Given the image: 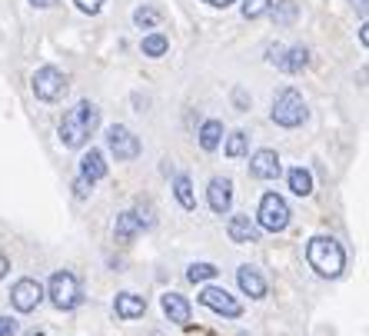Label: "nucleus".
<instances>
[{
	"label": "nucleus",
	"instance_id": "1",
	"mask_svg": "<svg viewBox=\"0 0 369 336\" xmlns=\"http://www.w3.org/2000/svg\"><path fill=\"white\" fill-rule=\"evenodd\" d=\"M97 123H100V107L90 104V100H80L70 113H63L60 143H63V147H70V150H80V147L90 140L93 130H97Z\"/></svg>",
	"mask_w": 369,
	"mask_h": 336
},
{
	"label": "nucleus",
	"instance_id": "2",
	"mask_svg": "<svg viewBox=\"0 0 369 336\" xmlns=\"http://www.w3.org/2000/svg\"><path fill=\"white\" fill-rule=\"evenodd\" d=\"M306 260L320 276H339L346 266V253L333 237H313L306 246Z\"/></svg>",
	"mask_w": 369,
	"mask_h": 336
},
{
	"label": "nucleus",
	"instance_id": "3",
	"mask_svg": "<svg viewBox=\"0 0 369 336\" xmlns=\"http://www.w3.org/2000/svg\"><path fill=\"white\" fill-rule=\"evenodd\" d=\"M47 293H50V303L57 306V310H74V306L83 300V293H80V280L70 273V270H57V273L50 276Z\"/></svg>",
	"mask_w": 369,
	"mask_h": 336
},
{
	"label": "nucleus",
	"instance_id": "4",
	"mask_svg": "<svg viewBox=\"0 0 369 336\" xmlns=\"http://www.w3.org/2000/svg\"><path fill=\"white\" fill-rule=\"evenodd\" d=\"M306 100H303V93L286 87V90L277 97V104H273V123L279 127H300V123L306 120Z\"/></svg>",
	"mask_w": 369,
	"mask_h": 336
},
{
	"label": "nucleus",
	"instance_id": "5",
	"mask_svg": "<svg viewBox=\"0 0 369 336\" xmlns=\"http://www.w3.org/2000/svg\"><path fill=\"white\" fill-rule=\"evenodd\" d=\"M256 227L270 230V233H279V230L290 227V207H286V200L279 197V193H263Z\"/></svg>",
	"mask_w": 369,
	"mask_h": 336
},
{
	"label": "nucleus",
	"instance_id": "6",
	"mask_svg": "<svg viewBox=\"0 0 369 336\" xmlns=\"http://www.w3.org/2000/svg\"><path fill=\"white\" fill-rule=\"evenodd\" d=\"M63 90H67V77L63 70L57 67H40L37 74H33V93H37V100H47V104H54V100H60Z\"/></svg>",
	"mask_w": 369,
	"mask_h": 336
},
{
	"label": "nucleus",
	"instance_id": "7",
	"mask_svg": "<svg viewBox=\"0 0 369 336\" xmlns=\"http://www.w3.org/2000/svg\"><path fill=\"white\" fill-rule=\"evenodd\" d=\"M107 147H110V153L117 157V160H133L143 147H140V140H137V134L130 130V127H123V123H113L107 130Z\"/></svg>",
	"mask_w": 369,
	"mask_h": 336
},
{
	"label": "nucleus",
	"instance_id": "8",
	"mask_svg": "<svg viewBox=\"0 0 369 336\" xmlns=\"http://www.w3.org/2000/svg\"><path fill=\"white\" fill-rule=\"evenodd\" d=\"M40 300H44V287H40L37 280H17L14 290H10V303H14V310H20V313L37 310Z\"/></svg>",
	"mask_w": 369,
	"mask_h": 336
},
{
	"label": "nucleus",
	"instance_id": "9",
	"mask_svg": "<svg viewBox=\"0 0 369 336\" xmlns=\"http://www.w3.org/2000/svg\"><path fill=\"white\" fill-rule=\"evenodd\" d=\"M200 303L206 306V310L220 313V317H230V320H236V317L243 313V306L236 303L227 290H220V287H206V290L200 293Z\"/></svg>",
	"mask_w": 369,
	"mask_h": 336
},
{
	"label": "nucleus",
	"instance_id": "10",
	"mask_svg": "<svg viewBox=\"0 0 369 336\" xmlns=\"http://www.w3.org/2000/svg\"><path fill=\"white\" fill-rule=\"evenodd\" d=\"M206 200H210V210H213V214H230L233 180H227V177H213L210 186H206Z\"/></svg>",
	"mask_w": 369,
	"mask_h": 336
},
{
	"label": "nucleus",
	"instance_id": "11",
	"mask_svg": "<svg viewBox=\"0 0 369 336\" xmlns=\"http://www.w3.org/2000/svg\"><path fill=\"white\" fill-rule=\"evenodd\" d=\"M249 173H253L256 180H277L279 173H283L277 150H256V153H253V160H249Z\"/></svg>",
	"mask_w": 369,
	"mask_h": 336
},
{
	"label": "nucleus",
	"instance_id": "12",
	"mask_svg": "<svg viewBox=\"0 0 369 336\" xmlns=\"http://www.w3.org/2000/svg\"><path fill=\"white\" fill-rule=\"evenodd\" d=\"M233 243H253V240H260V227L249 220L246 214H236L230 216V227H227Z\"/></svg>",
	"mask_w": 369,
	"mask_h": 336
},
{
	"label": "nucleus",
	"instance_id": "13",
	"mask_svg": "<svg viewBox=\"0 0 369 336\" xmlns=\"http://www.w3.org/2000/svg\"><path fill=\"white\" fill-rule=\"evenodd\" d=\"M236 283H240V290L243 293H249V300H263V296H266V280H263L249 263L236 270Z\"/></svg>",
	"mask_w": 369,
	"mask_h": 336
},
{
	"label": "nucleus",
	"instance_id": "14",
	"mask_svg": "<svg viewBox=\"0 0 369 336\" xmlns=\"http://www.w3.org/2000/svg\"><path fill=\"white\" fill-rule=\"evenodd\" d=\"M113 310H117V317H120V320H137V317L147 313V300L137 296V293H117Z\"/></svg>",
	"mask_w": 369,
	"mask_h": 336
},
{
	"label": "nucleus",
	"instance_id": "15",
	"mask_svg": "<svg viewBox=\"0 0 369 336\" xmlns=\"http://www.w3.org/2000/svg\"><path fill=\"white\" fill-rule=\"evenodd\" d=\"M80 177H83L87 184H97V180H104V177H107V163H104V153L93 150V147L83 153V160H80Z\"/></svg>",
	"mask_w": 369,
	"mask_h": 336
},
{
	"label": "nucleus",
	"instance_id": "16",
	"mask_svg": "<svg viewBox=\"0 0 369 336\" xmlns=\"http://www.w3.org/2000/svg\"><path fill=\"white\" fill-rule=\"evenodd\" d=\"M143 227H150V223H147L137 210H123V214L117 216V227H113V233H117V240H123V243H126V240H133Z\"/></svg>",
	"mask_w": 369,
	"mask_h": 336
},
{
	"label": "nucleus",
	"instance_id": "17",
	"mask_svg": "<svg viewBox=\"0 0 369 336\" xmlns=\"http://www.w3.org/2000/svg\"><path fill=\"white\" fill-rule=\"evenodd\" d=\"M160 306H163V313H167L177 326H186V323H190V303H186L180 293H163Z\"/></svg>",
	"mask_w": 369,
	"mask_h": 336
},
{
	"label": "nucleus",
	"instance_id": "18",
	"mask_svg": "<svg viewBox=\"0 0 369 336\" xmlns=\"http://www.w3.org/2000/svg\"><path fill=\"white\" fill-rule=\"evenodd\" d=\"M277 63H279L283 74H303V70L309 67V50L306 47H290L286 54H279L277 57Z\"/></svg>",
	"mask_w": 369,
	"mask_h": 336
},
{
	"label": "nucleus",
	"instance_id": "19",
	"mask_svg": "<svg viewBox=\"0 0 369 336\" xmlns=\"http://www.w3.org/2000/svg\"><path fill=\"white\" fill-rule=\"evenodd\" d=\"M173 193H177V200H180V207H183V210H197V193H193V180H190L186 173H180V177L173 180Z\"/></svg>",
	"mask_w": 369,
	"mask_h": 336
},
{
	"label": "nucleus",
	"instance_id": "20",
	"mask_svg": "<svg viewBox=\"0 0 369 336\" xmlns=\"http://www.w3.org/2000/svg\"><path fill=\"white\" fill-rule=\"evenodd\" d=\"M286 180H290V190L296 197H309V193H313V173H309V170L293 167L290 173H286Z\"/></svg>",
	"mask_w": 369,
	"mask_h": 336
},
{
	"label": "nucleus",
	"instance_id": "21",
	"mask_svg": "<svg viewBox=\"0 0 369 336\" xmlns=\"http://www.w3.org/2000/svg\"><path fill=\"white\" fill-rule=\"evenodd\" d=\"M296 17H300V3H296V0H277V7H273L277 27H293Z\"/></svg>",
	"mask_w": 369,
	"mask_h": 336
},
{
	"label": "nucleus",
	"instance_id": "22",
	"mask_svg": "<svg viewBox=\"0 0 369 336\" xmlns=\"http://www.w3.org/2000/svg\"><path fill=\"white\" fill-rule=\"evenodd\" d=\"M220 140H223V123L220 120H206L200 127V147L206 153L210 150H216V147H220Z\"/></svg>",
	"mask_w": 369,
	"mask_h": 336
},
{
	"label": "nucleus",
	"instance_id": "23",
	"mask_svg": "<svg viewBox=\"0 0 369 336\" xmlns=\"http://www.w3.org/2000/svg\"><path fill=\"white\" fill-rule=\"evenodd\" d=\"M246 150H249V137H246L243 130H236V134H230V137H227V157H230V160L246 157Z\"/></svg>",
	"mask_w": 369,
	"mask_h": 336
},
{
	"label": "nucleus",
	"instance_id": "24",
	"mask_svg": "<svg viewBox=\"0 0 369 336\" xmlns=\"http://www.w3.org/2000/svg\"><path fill=\"white\" fill-rule=\"evenodd\" d=\"M167 37H163V33H150V37H143V44H140V50H143V54H147V57H163V54H167Z\"/></svg>",
	"mask_w": 369,
	"mask_h": 336
},
{
	"label": "nucleus",
	"instance_id": "25",
	"mask_svg": "<svg viewBox=\"0 0 369 336\" xmlns=\"http://www.w3.org/2000/svg\"><path fill=\"white\" fill-rule=\"evenodd\" d=\"M216 273H220V266H213V263H193L186 270V280L190 283H203V280H213Z\"/></svg>",
	"mask_w": 369,
	"mask_h": 336
},
{
	"label": "nucleus",
	"instance_id": "26",
	"mask_svg": "<svg viewBox=\"0 0 369 336\" xmlns=\"http://www.w3.org/2000/svg\"><path fill=\"white\" fill-rule=\"evenodd\" d=\"M270 10V0H243V17L253 20V17H263Z\"/></svg>",
	"mask_w": 369,
	"mask_h": 336
},
{
	"label": "nucleus",
	"instance_id": "27",
	"mask_svg": "<svg viewBox=\"0 0 369 336\" xmlns=\"http://www.w3.org/2000/svg\"><path fill=\"white\" fill-rule=\"evenodd\" d=\"M133 20H137L140 27H156V24H160V10H154V7H140L137 14H133Z\"/></svg>",
	"mask_w": 369,
	"mask_h": 336
},
{
	"label": "nucleus",
	"instance_id": "28",
	"mask_svg": "<svg viewBox=\"0 0 369 336\" xmlns=\"http://www.w3.org/2000/svg\"><path fill=\"white\" fill-rule=\"evenodd\" d=\"M77 3V10H83V14H100L104 10V0H74Z\"/></svg>",
	"mask_w": 369,
	"mask_h": 336
},
{
	"label": "nucleus",
	"instance_id": "29",
	"mask_svg": "<svg viewBox=\"0 0 369 336\" xmlns=\"http://www.w3.org/2000/svg\"><path fill=\"white\" fill-rule=\"evenodd\" d=\"M17 333V320L10 317H0V336H14Z\"/></svg>",
	"mask_w": 369,
	"mask_h": 336
},
{
	"label": "nucleus",
	"instance_id": "30",
	"mask_svg": "<svg viewBox=\"0 0 369 336\" xmlns=\"http://www.w3.org/2000/svg\"><path fill=\"white\" fill-rule=\"evenodd\" d=\"M93 190V184H87V180H83V177H80L77 184H74V193H77V197H87V193H90Z\"/></svg>",
	"mask_w": 369,
	"mask_h": 336
},
{
	"label": "nucleus",
	"instance_id": "31",
	"mask_svg": "<svg viewBox=\"0 0 369 336\" xmlns=\"http://www.w3.org/2000/svg\"><path fill=\"white\" fill-rule=\"evenodd\" d=\"M7 270H10V260H7V257H3V253H0V280H3V276H7Z\"/></svg>",
	"mask_w": 369,
	"mask_h": 336
},
{
	"label": "nucleus",
	"instance_id": "32",
	"mask_svg": "<svg viewBox=\"0 0 369 336\" xmlns=\"http://www.w3.org/2000/svg\"><path fill=\"white\" fill-rule=\"evenodd\" d=\"M33 7H40V10H44V7H54V3H57V0H31Z\"/></svg>",
	"mask_w": 369,
	"mask_h": 336
},
{
	"label": "nucleus",
	"instance_id": "33",
	"mask_svg": "<svg viewBox=\"0 0 369 336\" xmlns=\"http://www.w3.org/2000/svg\"><path fill=\"white\" fill-rule=\"evenodd\" d=\"M353 3H356V10H359V14H363V17H366V7H369V3H366V0H353Z\"/></svg>",
	"mask_w": 369,
	"mask_h": 336
},
{
	"label": "nucleus",
	"instance_id": "34",
	"mask_svg": "<svg viewBox=\"0 0 369 336\" xmlns=\"http://www.w3.org/2000/svg\"><path fill=\"white\" fill-rule=\"evenodd\" d=\"M206 3H210V7H230L233 0H206Z\"/></svg>",
	"mask_w": 369,
	"mask_h": 336
}]
</instances>
